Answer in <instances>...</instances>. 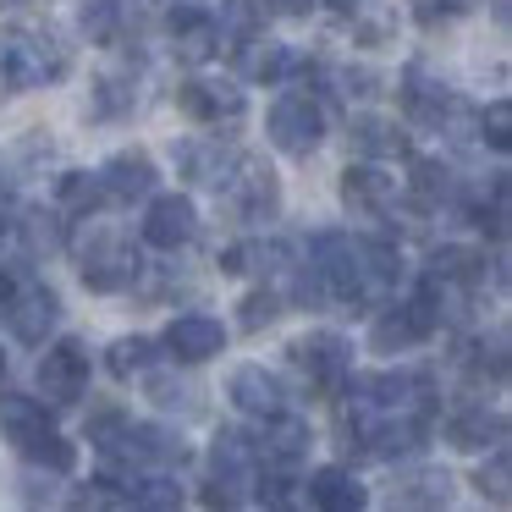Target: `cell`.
Returning <instances> with one entry per match:
<instances>
[{
  "label": "cell",
  "mask_w": 512,
  "mask_h": 512,
  "mask_svg": "<svg viewBox=\"0 0 512 512\" xmlns=\"http://www.w3.org/2000/svg\"><path fill=\"white\" fill-rule=\"evenodd\" d=\"M182 485L171 474H144V468H138L133 474V485H127V507H149V512H177L182 507Z\"/></svg>",
  "instance_id": "30"
},
{
  "label": "cell",
  "mask_w": 512,
  "mask_h": 512,
  "mask_svg": "<svg viewBox=\"0 0 512 512\" xmlns=\"http://www.w3.org/2000/svg\"><path fill=\"white\" fill-rule=\"evenodd\" d=\"M23 496H28V501H56V485H50V479H39V474H28Z\"/></svg>",
  "instance_id": "44"
},
{
  "label": "cell",
  "mask_w": 512,
  "mask_h": 512,
  "mask_svg": "<svg viewBox=\"0 0 512 512\" xmlns=\"http://www.w3.org/2000/svg\"><path fill=\"white\" fill-rule=\"evenodd\" d=\"M485 0H413V17H419L424 28H446L457 23V17H474Z\"/></svg>",
  "instance_id": "37"
},
{
  "label": "cell",
  "mask_w": 512,
  "mask_h": 512,
  "mask_svg": "<svg viewBox=\"0 0 512 512\" xmlns=\"http://www.w3.org/2000/svg\"><path fill=\"white\" fill-rule=\"evenodd\" d=\"M490 12H496V23H501V28H507V17H512V6H507V0H490Z\"/></svg>",
  "instance_id": "47"
},
{
  "label": "cell",
  "mask_w": 512,
  "mask_h": 512,
  "mask_svg": "<svg viewBox=\"0 0 512 512\" xmlns=\"http://www.w3.org/2000/svg\"><path fill=\"white\" fill-rule=\"evenodd\" d=\"M17 452H23L28 463H39L45 474H72V468H78V446H72V441H61L56 430H39L34 441H23Z\"/></svg>",
  "instance_id": "32"
},
{
  "label": "cell",
  "mask_w": 512,
  "mask_h": 512,
  "mask_svg": "<svg viewBox=\"0 0 512 512\" xmlns=\"http://www.w3.org/2000/svg\"><path fill=\"white\" fill-rule=\"evenodd\" d=\"M342 204L358 215V221H386L391 204H397V177H391L386 166H375V160L347 166L342 171Z\"/></svg>",
  "instance_id": "12"
},
{
  "label": "cell",
  "mask_w": 512,
  "mask_h": 512,
  "mask_svg": "<svg viewBox=\"0 0 512 512\" xmlns=\"http://www.w3.org/2000/svg\"><path fill=\"white\" fill-rule=\"evenodd\" d=\"M226 397H232V408L243 413V419H276V413H287V386H281V375H270L265 364H243L232 369V380H226Z\"/></svg>",
  "instance_id": "11"
},
{
  "label": "cell",
  "mask_w": 512,
  "mask_h": 512,
  "mask_svg": "<svg viewBox=\"0 0 512 512\" xmlns=\"http://www.w3.org/2000/svg\"><path fill=\"white\" fill-rule=\"evenodd\" d=\"M287 364L309 380L314 391H342V380L353 375V347L336 331H309L298 342H287Z\"/></svg>",
  "instance_id": "7"
},
{
  "label": "cell",
  "mask_w": 512,
  "mask_h": 512,
  "mask_svg": "<svg viewBox=\"0 0 512 512\" xmlns=\"http://www.w3.org/2000/svg\"><path fill=\"white\" fill-rule=\"evenodd\" d=\"M17 287H23V276H17L12 265H0V314H6V303L17 298Z\"/></svg>",
  "instance_id": "43"
},
{
  "label": "cell",
  "mask_w": 512,
  "mask_h": 512,
  "mask_svg": "<svg viewBox=\"0 0 512 512\" xmlns=\"http://www.w3.org/2000/svg\"><path fill=\"white\" fill-rule=\"evenodd\" d=\"M149 397H155L160 408H193V386H182V380H171V375H149Z\"/></svg>",
  "instance_id": "40"
},
{
  "label": "cell",
  "mask_w": 512,
  "mask_h": 512,
  "mask_svg": "<svg viewBox=\"0 0 512 512\" xmlns=\"http://www.w3.org/2000/svg\"><path fill=\"white\" fill-rule=\"evenodd\" d=\"M100 182H105V199H116V204L149 199L155 182H160L155 155H149V149H116V155L100 166Z\"/></svg>",
  "instance_id": "15"
},
{
  "label": "cell",
  "mask_w": 512,
  "mask_h": 512,
  "mask_svg": "<svg viewBox=\"0 0 512 512\" xmlns=\"http://www.w3.org/2000/svg\"><path fill=\"white\" fill-rule=\"evenodd\" d=\"M232 149H221V138H188L177 144V171L193 182V188H221L226 171H232Z\"/></svg>",
  "instance_id": "19"
},
{
  "label": "cell",
  "mask_w": 512,
  "mask_h": 512,
  "mask_svg": "<svg viewBox=\"0 0 512 512\" xmlns=\"http://www.w3.org/2000/svg\"><path fill=\"white\" fill-rule=\"evenodd\" d=\"M353 149L364 160H397V155H408V133H402L391 116H353Z\"/></svg>",
  "instance_id": "26"
},
{
  "label": "cell",
  "mask_w": 512,
  "mask_h": 512,
  "mask_svg": "<svg viewBox=\"0 0 512 512\" xmlns=\"http://www.w3.org/2000/svg\"><path fill=\"white\" fill-rule=\"evenodd\" d=\"M309 265L320 270L325 292L342 303H364V254H358L353 232H336V226H325V232L309 237Z\"/></svg>",
  "instance_id": "5"
},
{
  "label": "cell",
  "mask_w": 512,
  "mask_h": 512,
  "mask_svg": "<svg viewBox=\"0 0 512 512\" xmlns=\"http://www.w3.org/2000/svg\"><path fill=\"white\" fill-rule=\"evenodd\" d=\"M474 485H479V496H490L496 507H507V501H512V457H507V446H496L490 463H479Z\"/></svg>",
  "instance_id": "35"
},
{
  "label": "cell",
  "mask_w": 512,
  "mask_h": 512,
  "mask_svg": "<svg viewBox=\"0 0 512 512\" xmlns=\"http://www.w3.org/2000/svg\"><path fill=\"white\" fill-rule=\"evenodd\" d=\"M56 204H61V215H94L105 204V182H100V171H61V182H56Z\"/></svg>",
  "instance_id": "29"
},
{
  "label": "cell",
  "mask_w": 512,
  "mask_h": 512,
  "mask_svg": "<svg viewBox=\"0 0 512 512\" xmlns=\"http://www.w3.org/2000/svg\"><path fill=\"white\" fill-rule=\"evenodd\" d=\"M232 61L243 67V78H259V83H281L292 67H298V56H292L287 45H276V39H259L254 28H248V34H237Z\"/></svg>",
  "instance_id": "18"
},
{
  "label": "cell",
  "mask_w": 512,
  "mask_h": 512,
  "mask_svg": "<svg viewBox=\"0 0 512 512\" xmlns=\"http://www.w3.org/2000/svg\"><path fill=\"white\" fill-rule=\"evenodd\" d=\"M226 28L248 34V28H254V0H221V34Z\"/></svg>",
  "instance_id": "42"
},
{
  "label": "cell",
  "mask_w": 512,
  "mask_h": 512,
  "mask_svg": "<svg viewBox=\"0 0 512 512\" xmlns=\"http://www.w3.org/2000/svg\"><path fill=\"white\" fill-rule=\"evenodd\" d=\"M446 441L463 446V452H479V446H501V441H507V413H501V408H485V402H474V408H463L452 424H446Z\"/></svg>",
  "instance_id": "22"
},
{
  "label": "cell",
  "mask_w": 512,
  "mask_h": 512,
  "mask_svg": "<svg viewBox=\"0 0 512 512\" xmlns=\"http://www.w3.org/2000/svg\"><path fill=\"white\" fill-rule=\"evenodd\" d=\"M270 6H276L281 17H309L314 12V0H270Z\"/></svg>",
  "instance_id": "45"
},
{
  "label": "cell",
  "mask_w": 512,
  "mask_h": 512,
  "mask_svg": "<svg viewBox=\"0 0 512 512\" xmlns=\"http://www.w3.org/2000/svg\"><path fill=\"white\" fill-rule=\"evenodd\" d=\"M160 342H166V353L177 364H204V358L226 353V325L210 320V314H177Z\"/></svg>",
  "instance_id": "16"
},
{
  "label": "cell",
  "mask_w": 512,
  "mask_h": 512,
  "mask_svg": "<svg viewBox=\"0 0 512 512\" xmlns=\"http://www.w3.org/2000/svg\"><path fill=\"white\" fill-rule=\"evenodd\" d=\"M133 111V72H100L94 78V116Z\"/></svg>",
  "instance_id": "34"
},
{
  "label": "cell",
  "mask_w": 512,
  "mask_h": 512,
  "mask_svg": "<svg viewBox=\"0 0 512 512\" xmlns=\"http://www.w3.org/2000/svg\"><path fill=\"white\" fill-rule=\"evenodd\" d=\"M325 6H331V12H342V17H353V12H364L369 0H325Z\"/></svg>",
  "instance_id": "46"
},
{
  "label": "cell",
  "mask_w": 512,
  "mask_h": 512,
  "mask_svg": "<svg viewBox=\"0 0 512 512\" xmlns=\"http://www.w3.org/2000/svg\"><path fill=\"white\" fill-rule=\"evenodd\" d=\"M358 254H364V303L369 298H386V292L408 276L402 248L391 243V237H369V243H358Z\"/></svg>",
  "instance_id": "23"
},
{
  "label": "cell",
  "mask_w": 512,
  "mask_h": 512,
  "mask_svg": "<svg viewBox=\"0 0 512 512\" xmlns=\"http://www.w3.org/2000/svg\"><path fill=\"white\" fill-rule=\"evenodd\" d=\"M221 188H226L232 215H237V221H248V226H265V221H276V215H281V182H276V171H270L259 155H237Z\"/></svg>",
  "instance_id": "4"
},
{
  "label": "cell",
  "mask_w": 512,
  "mask_h": 512,
  "mask_svg": "<svg viewBox=\"0 0 512 512\" xmlns=\"http://www.w3.org/2000/svg\"><path fill=\"white\" fill-rule=\"evenodd\" d=\"M259 463L265 468H281V474H292V468L309 457V424L292 419V413H276V419H265V435H259Z\"/></svg>",
  "instance_id": "17"
},
{
  "label": "cell",
  "mask_w": 512,
  "mask_h": 512,
  "mask_svg": "<svg viewBox=\"0 0 512 512\" xmlns=\"http://www.w3.org/2000/svg\"><path fill=\"white\" fill-rule=\"evenodd\" d=\"M408 199L419 204L424 215L441 210V204H457L463 199V182L446 160H413V177H408Z\"/></svg>",
  "instance_id": "21"
},
{
  "label": "cell",
  "mask_w": 512,
  "mask_h": 512,
  "mask_svg": "<svg viewBox=\"0 0 512 512\" xmlns=\"http://www.w3.org/2000/svg\"><path fill=\"white\" fill-rule=\"evenodd\" d=\"M144 243L149 248H166V254H177L182 243H193V232H199V210H193L188 193H160L155 204H149L144 215Z\"/></svg>",
  "instance_id": "13"
},
{
  "label": "cell",
  "mask_w": 512,
  "mask_h": 512,
  "mask_svg": "<svg viewBox=\"0 0 512 512\" xmlns=\"http://www.w3.org/2000/svg\"><path fill=\"white\" fill-rule=\"evenodd\" d=\"M105 369H111L116 380L149 375V369H155V342H149V336H116L111 353H105Z\"/></svg>",
  "instance_id": "31"
},
{
  "label": "cell",
  "mask_w": 512,
  "mask_h": 512,
  "mask_svg": "<svg viewBox=\"0 0 512 512\" xmlns=\"http://www.w3.org/2000/svg\"><path fill=\"white\" fill-rule=\"evenodd\" d=\"M6 320H12V336L28 347H45V336L56 331L61 320V298L45 287V281H34V287H17V298L6 303Z\"/></svg>",
  "instance_id": "14"
},
{
  "label": "cell",
  "mask_w": 512,
  "mask_h": 512,
  "mask_svg": "<svg viewBox=\"0 0 512 512\" xmlns=\"http://www.w3.org/2000/svg\"><path fill=\"white\" fill-rule=\"evenodd\" d=\"M303 496H309L320 512H358V507L369 501V490L358 485V479L347 474V468H336V463H331V468H314L309 485H303Z\"/></svg>",
  "instance_id": "20"
},
{
  "label": "cell",
  "mask_w": 512,
  "mask_h": 512,
  "mask_svg": "<svg viewBox=\"0 0 512 512\" xmlns=\"http://www.w3.org/2000/svg\"><path fill=\"white\" fill-rule=\"evenodd\" d=\"M39 430H50V413L39 397H23V391H0V435L12 446L34 441Z\"/></svg>",
  "instance_id": "27"
},
{
  "label": "cell",
  "mask_w": 512,
  "mask_h": 512,
  "mask_svg": "<svg viewBox=\"0 0 512 512\" xmlns=\"http://www.w3.org/2000/svg\"><path fill=\"white\" fill-rule=\"evenodd\" d=\"M0 375H6V353H0Z\"/></svg>",
  "instance_id": "48"
},
{
  "label": "cell",
  "mask_w": 512,
  "mask_h": 512,
  "mask_svg": "<svg viewBox=\"0 0 512 512\" xmlns=\"http://www.w3.org/2000/svg\"><path fill=\"white\" fill-rule=\"evenodd\" d=\"M78 259H83L78 276H83V287H89V292H127V287L138 281V270H144L138 248L127 243L116 226H94Z\"/></svg>",
  "instance_id": "3"
},
{
  "label": "cell",
  "mask_w": 512,
  "mask_h": 512,
  "mask_svg": "<svg viewBox=\"0 0 512 512\" xmlns=\"http://www.w3.org/2000/svg\"><path fill=\"white\" fill-rule=\"evenodd\" d=\"M166 34H171V56L188 61V67H204V61L221 50V23H215L204 6H193V0H177V6H171Z\"/></svg>",
  "instance_id": "10"
},
{
  "label": "cell",
  "mask_w": 512,
  "mask_h": 512,
  "mask_svg": "<svg viewBox=\"0 0 512 512\" xmlns=\"http://www.w3.org/2000/svg\"><path fill=\"white\" fill-rule=\"evenodd\" d=\"M78 28L89 45H111L122 34V0H78Z\"/></svg>",
  "instance_id": "33"
},
{
  "label": "cell",
  "mask_w": 512,
  "mask_h": 512,
  "mask_svg": "<svg viewBox=\"0 0 512 512\" xmlns=\"http://www.w3.org/2000/svg\"><path fill=\"white\" fill-rule=\"evenodd\" d=\"M210 490H204V501L210 507H237V501L254 496L259 474H265V463H259V446L248 441V435L237 430H221L210 446Z\"/></svg>",
  "instance_id": "2"
},
{
  "label": "cell",
  "mask_w": 512,
  "mask_h": 512,
  "mask_svg": "<svg viewBox=\"0 0 512 512\" xmlns=\"http://www.w3.org/2000/svg\"><path fill=\"white\" fill-rule=\"evenodd\" d=\"M177 111L199 127H237L248 116V94L237 83H215V78H188L177 89Z\"/></svg>",
  "instance_id": "9"
},
{
  "label": "cell",
  "mask_w": 512,
  "mask_h": 512,
  "mask_svg": "<svg viewBox=\"0 0 512 512\" xmlns=\"http://www.w3.org/2000/svg\"><path fill=\"white\" fill-rule=\"evenodd\" d=\"M424 276H435V281H446V287L468 292V287L485 281V254H479V248H463V243H441L430 254V265H424Z\"/></svg>",
  "instance_id": "24"
},
{
  "label": "cell",
  "mask_w": 512,
  "mask_h": 512,
  "mask_svg": "<svg viewBox=\"0 0 512 512\" xmlns=\"http://www.w3.org/2000/svg\"><path fill=\"white\" fill-rule=\"evenodd\" d=\"M265 127H270V144H276L281 155H298L303 160V155H314L320 138H325V105L314 100V94L292 89V94H281V100L270 105Z\"/></svg>",
  "instance_id": "6"
},
{
  "label": "cell",
  "mask_w": 512,
  "mask_h": 512,
  "mask_svg": "<svg viewBox=\"0 0 512 512\" xmlns=\"http://www.w3.org/2000/svg\"><path fill=\"white\" fill-rule=\"evenodd\" d=\"M325 78L336 83L342 100H369V94H380V72H369V67H336V72H325Z\"/></svg>",
  "instance_id": "39"
},
{
  "label": "cell",
  "mask_w": 512,
  "mask_h": 512,
  "mask_svg": "<svg viewBox=\"0 0 512 512\" xmlns=\"http://www.w3.org/2000/svg\"><path fill=\"white\" fill-rule=\"evenodd\" d=\"M452 474L435 463H419V468H402L397 474V501L402 507H446L452 501Z\"/></svg>",
  "instance_id": "25"
},
{
  "label": "cell",
  "mask_w": 512,
  "mask_h": 512,
  "mask_svg": "<svg viewBox=\"0 0 512 512\" xmlns=\"http://www.w3.org/2000/svg\"><path fill=\"white\" fill-rule=\"evenodd\" d=\"M474 138H485L496 155H507V149H512V105L507 100H490L485 111L474 116Z\"/></svg>",
  "instance_id": "36"
},
{
  "label": "cell",
  "mask_w": 512,
  "mask_h": 512,
  "mask_svg": "<svg viewBox=\"0 0 512 512\" xmlns=\"http://www.w3.org/2000/svg\"><path fill=\"white\" fill-rule=\"evenodd\" d=\"M254 259H259V243H232L215 254V265H221V276H243V270H254Z\"/></svg>",
  "instance_id": "41"
},
{
  "label": "cell",
  "mask_w": 512,
  "mask_h": 512,
  "mask_svg": "<svg viewBox=\"0 0 512 512\" xmlns=\"http://www.w3.org/2000/svg\"><path fill=\"white\" fill-rule=\"evenodd\" d=\"M243 331H265V325H276L281 320V292H270V287H259V292H248L243 303Z\"/></svg>",
  "instance_id": "38"
},
{
  "label": "cell",
  "mask_w": 512,
  "mask_h": 512,
  "mask_svg": "<svg viewBox=\"0 0 512 512\" xmlns=\"http://www.w3.org/2000/svg\"><path fill=\"white\" fill-rule=\"evenodd\" d=\"M39 391L56 408H72L89 391V347L78 336H61L56 347H45V358H39Z\"/></svg>",
  "instance_id": "8"
},
{
  "label": "cell",
  "mask_w": 512,
  "mask_h": 512,
  "mask_svg": "<svg viewBox=\"0 0 512 512\" xmlns=\"http://www.w3.org/2000/svg\"><path fill=\"white\" fill-rule=\"evenodd\" d=\"M17 237H23L28 254H61L67 248V221H61V210H23V221H17Z\"/></svg>",
  "instance_id": "28"
},
{
  "label": "cell",
  "mask_w": 512,
  "mask_h": 512,
  "mask_svg": "<svg viewBox=\"0 0 512 512\" xmlns=\"http://www.w3.org/2000/svg\"><path fill=\"white\" fill-rule=\"evenodd\" d=\"M72 72V50L50 23H17L0 34V94L50 89Z\"/></svg>",
  "instance_id": "1"
}]
</instances>
